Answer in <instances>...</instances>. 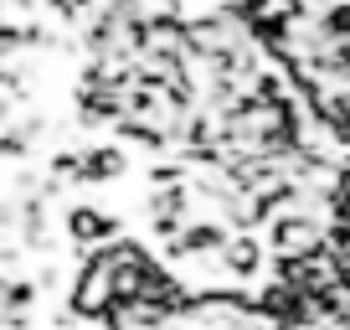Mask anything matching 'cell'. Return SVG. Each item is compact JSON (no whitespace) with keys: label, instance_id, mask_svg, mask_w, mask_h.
Instances as JSON below:
<instances>
[{"label":"cell","instance_id":"obj_1","mask_svg":"<svg viewBox=\"0 0 350 330\" xmlns=\"http://www.w3.org/2000/svg\"><path fill=\"white\" fill-rule=\"evenodd\" d=\"M113 305H119V294H113V268L93 253V258H88V268H83V279H77L72 309H77V315H109Z\"/></svg>","mask_w":350,"mask_h":330},{"label":"cell","instance_id":"obj_2","mask_svg":"<svg viewBox=\"0 0 350 330\" xmlns=\"http://www.w3.org/2000/svg\"><path fill=\"white\" fill-rule=\"evenodd\" d=\"M67 232H72L83 248H103V242L113 238V217L109 212H98V207H72V217H67Z\"/></svg>","mask_w":350,"mask_h":330},{"label":"cell","instance_id":"obj_3","mask_svg":"<svg viewBox=\"0 0 350 330\" xmlns=\"http://www.w3.org/2000/svg\"><path fill=\"white\" fill-rule=\"evenodd\" d=\"M124 176V150H88L77 155V181H119Z\"/></svg>","mask_w":350,"mask_h":330}]
</instances>
